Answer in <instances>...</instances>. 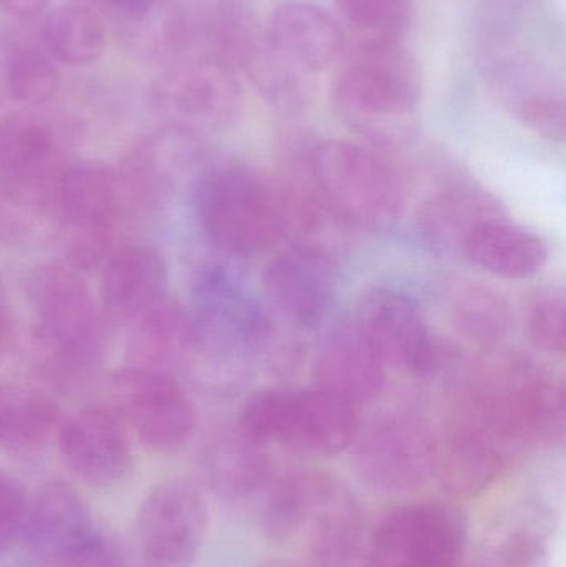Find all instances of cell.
<instances>
[{
	"mask_svg": "<svg viewBox=\"0 0 566 567\" xmlns=\"http://www.w3.org/2000/svg\"><path fill=\"white\" fill-rule=\"evenodd\" d=\"M421 95L418 60L398 40H366L336 80L332 102L352 132L398 148L418 135Z\"/></svg>",
	"mask_w": 566,
	"mask_h": 567,
	"instance_id": "1",
	"label": "cell"
},
{
	"mask_svg": "<svg viewBox=\"0 0 566 567\" xmlns=\"http://www.w3.org/2000/svg\"><path fill=\"white\" fill-rule=\"evenodd\" d=\"M35 309V350L50 380L86 375L105 350V316L89 286L69 265L43 266L30 284Z\"/></svg>",
	"mask_w": 566,
	"mask_h": 567,
	"instance_id": "2",
	"label": "cell"
},
{
	"mask_svg": "<svg viewBox=\"0 0 566 567\" xmlns=\"http://www.w3.org/2000/svg\"><path fill=\"white\" fill-rule=\"evenodd\" d=\"M358 405L329 390H266L246 400L239 435L256 445L278 443L312 455H336L354 443Z\"/></svg>",
	"mask_w": 566,
	"mask_h": 567,
	"instance_id": "3",
	"label": "cell"
},
{
	"mask_svg": "<svg viewBox=\"0 0 566 567\" xmlns=\"http://www.w3.org/2000/svg\"><path fill=\"white\" fill-rule=\"evenodd\" d=\"M195 208L209 241L249 258L271 249L286 231L282 203L248 169L216 168L198 179Z\"/></svg>",
	"mask_w": 566,
	"mask_h": 567,
	"instance_id": "4",
	"label": "cell"
},
{
	"mask_svg": "<svg viewBox=\"0 0 566 567\" xmlns=\"http://www.w3.org/2000/svg\"><path fill=\"white\" fill-rule=\"evenodd\" d=\"M123 203L119 173L103 163H73L60 172L53 186V223L70 268L85 271L109 259Z\"/></svg>",
	"mask_w": 566,
	"mask_h": 567,
	"instance_id": "5",
	"label": "cell"
},
{
	"mask_svg": "<svg viewBox=\"0 0 566 567\" xmlns=\"http://www.w3.org/2000/svg\"><path fill=\"white\" fill-rule=\"evenodd\" d=\"M311 168L322 195L349 221L385 229L401 218V185L394 173L362 146L339 140L319 143Z\"/></svg>",
	"mask_w": 566,
	"mask_h": 567,
	"instance_id": "6",
	"label": "cell"
},
{
	"mask_svg": "<svg viewBox=\"0 0 566 567\" xmlns=\"http://www.w3.org/2000/svg\"><path fill=\"white\" fill-rule=\"evenodd\" d=\"M153 109L168 126L199 135L231 128L243 115V89L229 66L188 52L158 76Z\"/></svg>",
	"mask_w": 566,
	"mask_h": 567,
	"instance_id": "7",
	"label": "cell"
},
{
	"mask_svg": "<svg viewBox=\"0 0 566 567\" xmlns=\"http://www.w3.org/2000/svg\"><path fill=\"white\" fill-rule=\"evenodd\" d=\"M354 443L356 472L375 492H414L435 473L439 443L424 422L408 413L382 416Z\"/></svg>",
	"mask_w": 566,
	"mask_h": 567,
	"instance_id": "8",
	"label": "cell"
},
{
	"mask_svg": "<svg viewBox=\"0 0 566 567\" xmlns=\"http://www.w3.org/2000/svg\"><path fill=\"white\" fill-rule=\"evenodd\" d=\"M464 546L465 523L454 508L401 506L375 529L364 567H457Z\"/></svg>",
	"mask_w": 566,
	"mask_h": 567,
	"instance_id": "9",
	"label": "cell"
},
{
	"mask_svg": "<svg viewBox=\"0 0 566 567\" xmlns=\"http://www.w3.org/2000/svg\"><path fill=\"white\" fill-rule=\"evenodd\" d=\"M192 316L196 350L222 357L253 352L268 336V320L256 297L225 268H209L196 284Z\"/></svg>",
	"mask_w": 566,
	"mask_h": 567,
	"instance_id": "10",
	"label": "cell"
},
{
	"mask_svg": "<svg viewBox=\"0 0 566 567\" xmlns=\"http://www.w3.org/2000/svg\"><path fill=\"white\" fill-rule=\"evenodd\" d=\"M208 529L202 492L185 480L159 483L140 505L136 535L146 561L155 567H186L198 555Z\"/></svg>",
	"mask_w": 566,
	"mask_h": 567,
	"instance_id": "11",
	"label": "cell"
},
{
	"mask_svg": "<svg viewBox=\"0 0 566 567\" xmlns=\"http://www.w3.org/2000/svg\"><path fill=\"white\" fill-rule=\"evenodd\" d=\"M116 413L156 452H173L188 442L195 409L173 375L126 367L113 380Z\"/></svg>",
	"mask_w": 566,
	"mask_h": 567,
	"instance_id": "12",
	"label": "cell"
},
{
	"mask_svg": "<svg viewBox=\"0 0 566 567\" xmlns=\"http://www.w3.org/2000/svg\"><path fill=\"white\" fill-rule=\"evenodd\" d=\"M354 323L385 367L424 373L434 363V342L408 293L371 287L359 299Z\"/></svg>",
	"mask_w": 566,
	"mask_h": 567,
	"instance_id": "13",
	"label": "cell"
},
{
	"mask_svg": "<svg viewBox=\"0 0 566 567\" xmlns=\"http://www.w3.org/2000/svg\"><path fill=\"white\" fill-rule=\"evenodd\" d=\"M488 82L502 105L537 135L562 143L566 132L562 80L528 53L492 56Z\"/></svg>",
	"mask_w": 566,
	"mask_h": 567,
	"instance_id": "14",
	"label": "cell"
},
{
	"mask_svg": "<svg viewBox=\"0 0 566 567\" xmlns=\"http://www.w3.org/2000/svg\"><path fill=\"white\" fill-rule=\"evenodd\" d=\"M265 287L276 309L302 329L321 326L336 303L338 268L328 252L298 246L279 255L265 272Z\"/></svg>",
	"mask_w": 566,
	"mask_h": 567,
	"instance_id": "15",
	"label": "cell"
},
{
	"mask_svg": "<svg viewBox=\"0 0 566 567\" xmlns=\"http://www.w3.org/2000/svg\"><path fill=\"white\" fill-rule=\"evenodd\" d=\"M66 466L89 485H116L132 466V445L125 422L115 409L90 406L59 429Z\"/></svg>",
	"mask_w": 566,
	"mask_h": 567,
	"instance_id": "16",
	"label": "cell"
},
{
	"mask_svg": "<svg viewBox=\"0 0 566 567\" xmlns=\"http://www.w3.org/2000/svg\"><path fill=\"white\" fill-rule=\"evenodd\" d=\"M507 445L484 419L462 406L444 443L438 445L435 473L442 488L455 498L485 492L504 470Z\"/></svg>",
	"mask_w": 566,
	"mask_h": 567,
	"instance_id": "17",
	"label": "cell"
},
{
	"mask_svg": "<svg viewBox=\"0 0 566 567\" xmlns=\"http://www.w3.org/2000/svg\"><path fill=\"white\" fill-rule=\"evenodd\" d=\"M89 506L70 483H45L29 502L22 539L33 556L60 565L95 538Z\"/></svg>",
	"mask_w": 566,
	"mask_h": 567,
	"instance_id": "18",
	"label": "cell"
},
{
	"mask_svg": "<svg viewBox=\"0 0 566 567\" xmlns=\"http://www.w3.org/2000/svg\"><path fill=\"white\" fill-rule=\"evenodd\" d=\"M103 265L100 307L106 322L130 326L168 297V269L152 246H123Z\"/></svg>",
	"mask_w": 566,
	"mask_h": 567,
	"instance_id": "19",
	"label": "cell"
},
{
	"mask_svg": "<svg viewBox=\"0 0 566 567\" xmlns=\"http://www.w3.org/2000/svg\"><path fill=\"white\" fill-rule=\"evenodd\" d=\"M188 17L189 52L209 56L233 72L245 73L265 45V27L249 0H195Z\"/></svg>",
	"mask_w": 566,
	"mask_h": 567,
	"instance_id": "20",
	"label": "cell"
},
{
	"mask_svg": "<svg viewBox=\"0 0 566 567\" xmlns=\"http://www.w3.org/2000/svg\"><path fill=\"white\" fill-rule=\"evenodd\" d=\"M268 45L279 56L316 75L344 52L346 35L335 16L311 2H288L269 16Z\"/></svg>",
	"mask_w": 566,
	"mask_h": 567,
	"instance_id": "21",
	"label": "cell"
},
{
	"mask_svg": "<svg viewBox=\"0 0 566 567\" xmlns=\"http://www.w3.org/2000/svg\"><path fill=\"white\" fill-rule=\"evenodd\" d=\"M63 168L62 135L53 123L23 113L0 120L2 185L50 188Z\"/></svg>",
	"mask_w": 566,
	"mask_h": 567,
	"instance_id": "22",
	"label": "cell"
},
{
	"mask_svg": "<svg viewBox=\"0 0 566 567\" xmlns=\"http://www.w3.org/2000/svg\"><path fill=\"white\" fill-rule=\"evenodd\" d=\"M316 377L321 389L359 405L378 399L384 389L385 365L356 323H342L319 347Z\"/></svg>",
	"mask_w": 566,
	"mask_h": 567,
	"instance_id": "23",
	"label": "cell"
},
{
	"mask_svg": "<svg viewBox=\"0 0 566 567\" xmlns=\"http://www.w3.org/2000/svg\"><path fill=\"white\" fill-rule=\"evenodd\" d=\"M128 327V367L172 375L196 350L192 316L169 296Z\"/></svg>",
	"mask_w": 566,
	"mask_h": 567,
	"instance_id": "24",
	"label": "cell"
},
{
	"mask_svg": "<svg viewBox=\"0 0 566 567\" xmlns=\"http://www.w3.org/2000/svg\"><path fill=\"white\" fill-rule=\"evenodd\" d=\"M462 251L478 268L507 279L534 278L545 268L550 255L541 236L501 218L475 226Z\"/></svg>",
	"mask_w": 566,
	"mask_h": 567,
	"instance_id": "25",
	"label": "cell"
},
{
	"mask_svg": "<svg viewBox=\"0 0 566 567\" xmlns=\"http://www.w3.org/2000/svg\"><path fill=\"white\" fill-rule=\"evenodd\" d=\"M113 23L125 49L145 62L168 66L192 50L188 9L179 0H152Z\"/></svg>",
	"mask_w": 566,
	"mask_h": 567,
	"instance_id": "26",
	"label": "cell"
},
{
	"mask_svg": "<svg viewBox=\"0 0 566 567\" xmlns=\"http://www.w3.org/2000/svg\"><path fill=\"white\" fill-rule=\"evenodd\" d=\"M40 35L47 53L70 66L95 63L106 49L102 17L82 2L63 3L47 13Z\"/></svg>",
	"mask_w": 566,
	"mask_h": 567,
	"instance_id": "27",
	"label": "cell"
},
{
	"mask_svg": "<svg viewBox=\"0 0 566 567\" xmlns=\"http://www.w3.org/2000/svg\"><path fill=\"white\" fill-rule=\"evenodd\" d=\"M259 446L239 435L235 440H222L208 450L203 470L216 496L236 502L249 498L266 485L269 465Z\"/></svg>",
	"mask_w": 566,
	"mask_h": 567,
	"instance_id": "28",
	"label": "cell"
},
{
	"mask_svg": "<svg viewBox=\"0 0 566 567\" xmlns=\"http://www.w3.org/2000/svg\"><path fill=\"white\" fill-rule=\"evenodd\" d=\"M55 429H60V412L49 396L23 386L0 385V449H37Z\"/></svg>",
	"mask_w": 566,
	"mask_h": 567,
	"instance_id": "29",
	"label": "cell"
},
{
	"mask_svg": "<svg viewBox=\"0 0 566 567\" xmlns=\"http://www.w3.org/2000/svg\"><path fill=\"white\" fill-rule=\"evenodd\" d=\"M331 482L318 473H295L279 480L263 509L266 536L275 542H286L308 528Z\"/></svg>",
	"mask_w": 566,
	"mask_h": 567,
	"instance_id": "30",
	"label": "cell"
},
{
	"mask_svg": "<svg viewBox=\"0 0 566 567\" xmlns=\"http://www.w3.org/2000/svg\"><path fill=\"white\" fill-rule=\"evenodd\" d=\"M0 80L10 100L29 106L50 102L60 86V73L52 56L32 43L16 42L7 49Z\"/></svg>",
	"mask_w": 566,
	"mask_h": 567,
	"instance_id": "31",
	"label": "cell"
},
{
	"mask_svg": "<svg viewBox=\"0 0 566 567\" xmlns=\"http://www.w3.org/2000/svg\"><path fill=\"white\" fill-rule=\"evenodd\" d=\"M245 73L263 100L282 115H298L311 103V73L286 62L268 45L266 37L265 45Z\"/></svg>",
	"mask_w": 566,
	"mask_h": 567,
	"instance_id": "32",
	"label": "cell"
},
{
	"mask_svg": "<svg viewBox=\"0 0 566 567\" xmlns=\"http://www.w3.org/2000/svg\"><path fill=\"white\" fill-rule=\"evenodd\" d=\"M424 231L441 246H464L472 229L488 219H497L485 196L474 189H451L425 206Z\"/></svg>",
	"mask_w": 566,
	"mask_h": 567,
	"instance_id": "33",
	"label": "cell"
},
{
	"mask_svg": "<svg viewBox=\"0 0 566 567\" xmlns=\"http://www.w3.org/2000/svg\"><path fill=\"white\" fill-rule=\"evenodd\" d=\"M452 317L461 332L487 346L498 342L511 323V313L502 296L481 286H467L455 293Z\"/></svg>",
	"mask_w": 566,
	"mask_h": 567,
	"instance_id": "34",
	"label": "cell"
},
{
	"mask_svg": "<svg viewBox=\"0 0 566 567\" xmlns=\"http://www.w3.org/2000/svg\"><path fill=\"white\" fill-rule=\"evenodd\" d=\"M53 186L27 188L0 183V241L10 245L27 241L40 231L47 219L53 221Z\"/></svg>",
	"mask_w": 566,
	"mask_h": 567,
	"instance_id": "35",
	"label": "cell"
},
{
	"mask_svg": "<svg viewBox=\"0 0 566 567\" xmlns=\"http://www.w3.org/2000/svg\"><path fill=\"white\" fill-rule=\"evenodd\" d=\"M339 12L368 40H398L412 19V0H335Z\"/></svg>",
	"mask_w": 566,
	"mask_h": 567,
	"instance_id": "36",
	"label": "cell"
},
{
	"mask_svg": "<svg viewBox=\"0 0 566 567\" xmlns=\"http://www.w3.org/2000/svg\"><path fill=\"white\" fill-rule=\"evenodd\" d=\"M527 332L532 343L542 352L564 355L566 346V303L564 293L538 297L531 307Z\"/></svg>",
	"mask_w": 566,
	"mask_h": 567,
	"instance_id": "37",
	"label": "cell"
},
{
	"mask_svg": "<svg viewBox=\"0 0 566 567\" xmlns=\"http://www.w3.org/2000/svg\"><path fill=\"white\" fill-rule=\"evenodd\" d=\"M29 502L23 486L0 470V556L22 539Z\"/></svg>",
	"mask_w": 566,
	"mask_h": 567,
	"instance_id": "38",
	"label": "cell"
},
{
	"mask_svg": "<svg viewBox=\"0 0 566 567\" xmlns=\"http://www.w3.org/2000/svg\"><path fill=\"white\" fill-rule=\"evenodd\" d=\"M59 567H123L112 546L96 535L92 542L86 543L75 555L56 565Z\"/></svg>",
	"mask_w": 566,
	"mask_h": 567,
	"instance_id": "39",
	"label": "cell"
},
{
	"mask_svg": "<svg viewBox=\"0 0 566 567\" xmlns=\"http://www.w3.org/2000/svg\"><path fill=\"white\" fill-rule=\"evenodd\" d=\"M92 9H102L110 13L112 20L122 19L130 13L138 12L143 7L148 6L152 0H79Z\"/></svg>",
	"mask_w": 566,
	"mask_h": 567,
	"instance_id": "40",
	"label": "cell"
},
{
	"mask_svg": "<svg viewBox=\"0 0 566 567\" xmlns=\"http://www.w3.org/2000/svg\"><path fill=\"white\" fill-rule=\"evenodd\" d=\"M50 0H0V12L16 19L27 20L39 16Z\"/></svg>",
	"mask_w": 566,
	"mask_h": 567,
	"instance_id": "41",
	"label": "cell"
},
{
	"mask_svg": "<svg viewBox=\"0 0 566 567\" xmlns=\"http://www.w3.org/2000/svg\"><path fill=\"white\" fill-rule=\"evenodd\" d=\"M12 336V310H10L9 296L0 281V350L6 349Z\"/></svg>",
	"mask_w": 566,
	"mask_h": 567,
	"instance_id": "42",
	"label": "cell"
},
{
	"mask_svg": "<svg viewBox=\"0 0 566 567\" xmlns=\"http://www.w3.org/2000/svg\"><path fill=\"white\" fill-rule=\"evenodd\" d=\"M259 567H296V566L292 565V563L281 561V559H276V561H268V563H265V565H261Z\"/></svg>",
	"mask_w": 566,
	"mask_h": 567,
	"instance_id": "43",
	"label": "cell"
}]
</instances>
